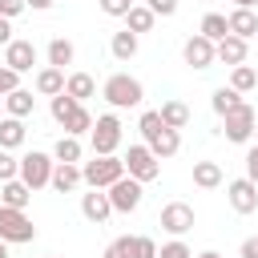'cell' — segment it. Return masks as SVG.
Returning <instances> with one entry per match:
<instances>
[{"label":"cell","mask_w":258,"mask_h":258,"mask_svg":"<svg viewBox=\"0 0 258 258\" xmlns=\"http://www.w3.org/2000/svg\"><path fill=\"white\" fill-rule=\"evenodd\" d=\"M81 214H85V218H89L93 226H101V222H105V218L113 214V206H109V194H105V189H93V185H89V194L81 198Z\"/></svg>","instance_id":"14"},{"label":"cell","mask_w":258,"mask_h":258,"mask_svg":"<svg viewBox=\"0 0 258 258\" xmlns=\"http://www.w3.org/2000/svg\"><path fill=\"white\" fill-rule=\"evenodd\" d=\"M226 32H230V28H226V16H222V12H206V16H202V36H206V40H222Z\"/></svg>","instance_id":"31"},{"label":"cell","mask_w":258,"mask_h":258,"mask_svg":"<svg viewBox=\"0 0 258 258\" xmlns=\"http://www.w3.org/2000/svg\"><path fill=\"white\" fill-rule=\"evenodd\" d=\"M24 8H36V12H44V8H52V0H24Z\"/></svg>","instance_id":"45"},{"label":"cell","mask_w":258,"mask_h":258,"mask_svg":"<svg viewBox=\"0 0 258 258\" xmlns=\"http://www.w3.org/2000/svg\"><path fill=\"white\" fill-rule=\"evenodd\" d=\"M149 8H153V16H173L177 0H149Z\"/></svg>","instance_id":"41"},{"label":"cell","mask_w":258,"mask_h":258,"mask_svg":"<svg viewBox=\"0 0 258 258\" xmlns=\"http://www.w3.org/2000/svg\"><path fill=\"white\" fill-rule=\"evenodd\" d=\"M73 56H77L73 40H64V36H52V40H48V64H52V69H64V64H73Z\"/></svg>","instance_id":"26"},{"label":"cell","mask_w":258,"mask_h":258,"mask_svg":"<svg viewBox=\"0 0 258 258\" xmlns=\"http://www.w3.org/2000/svg\"><path fill=\"white\" fill-rule=\"evenodd\" d=\"M181 56H185L189 69H210V64H214V40H206V36L198 32V36H189V40L181 44Z\"/></svg>","instance_id":"13"},{"label":"cell","mask_w":258,"mask_h":258,"mask_svg":"<svg viewBox=\"0 0 258 258\" xmlns=\"http://www.w3.org/2000/svg\"><path fill=\"white\" fill-rule=\"evenodd\" d=\"M12 89H20V73L8 69V64H0V97H8Z\"/></svg>","instance_id":"38"},{"label":"cell","mask_w":258,"mask_h":258,"mask_svg":"<svg viewBox=\"0 0 258 258\" xmlns=\"http://www.w3.org/2000/svg\"><path fill=\"white\" fill-rule=\"evenodd\" d=\"M117 177H125V161L117 153H93V161L81 165V181L93 189H109Z\"/></svg>","instance_id":"1"},{"label":"cell","mask_w":258,"mask_h":258,"mask_svg":"<svg viewBox=\"0 0 258 258\" xmlns=\"http://www.w3.org/2000/svg\"><path fill=\"white\" fill-rule=\"evenodd\" d=\"M0 202H4V206H16V210H28V202H32V189H28L20 177H12V181H4V189H0Z\"/></svg>","instance_id":"25"},{"label":"cell","mask_w":258,"mask_h":258,"mask_svg":"<svg viewBox=\"0 0 258 258\" xmlns=\"http://www.w3.org/2000/svg\"><path fill=\"white\" fill-rule=\"evenodd\" d=\"M129 258H157V242L145 238V234H133L129 238Z\"/></svg>","instance_id":"34"},{"label":"cell","mask_w":258,"mask_h":258,"mask_svg":"<svg viewBox=\"0 0 258 258\" xmlns=\"http://www.w3.org/2000/svg\"><path fill=\"white\" fill-rule=\"evenodd\" d=\"M4 64L8 69H16V73H32V64H36V44L32 40H8L4 44Z\"/></svg>","instance_id":"10"},{"label":"cell","mask_w":258,"mask_h":258,"mask_svg":"<svg viewBox=\"0 0 258 258\" xmlns=\"http://www.w3.org/2000/svg\"><path fill=\"white\" fill-rule=\"evenodd\" d=\"M153 24H157V16H153L149 4H133V8L125 12V28H129V32H153Z\"/></svg>","instance_id":"21"},{"label":"cell","mask_w":258,"mask_h":258,"mask_svg":"<svg viewBox=\"0 0 258 258\" xmlns=\"http://www.w3.org/2000/svg\"><path fill=\"white\" fill-rule=\"evenodd\" d=\"M254 137H258V117H254Z\"/></svg>","instance_id":"50"},{"label":"cell","mask_w":258,"mask_h":258,"mask_svg":"<svg viewBox=\"0 0 258 258\" xmlns=\"http://www.w3.org/2000/svg\"><path fill=\"white\" fill-rule=\"evenodd\" d=\"M81 153H85V149H81V137H69V133L52 145V157H56V161H81Z\"/></svg>","instance_id":"30"},{"label":"cell","mask_w":258,"mask_h":258,"mask_svg":"<svg viewBox=\"0 0 258 258\" xmlns=\"http://www.w3.org/2000/svg\"><path fill=\"white\" fill-rule=\"evenodd\" d=\"M0 117H4V97H0Z\"/></svg>","instance_id":"49"},{"label":"cell","mask_w":258,"mask_h":258,"mask_svg":"<svg viewBox=\"0 0 258 258\" xmlns=\"http://www.w3.org/2000/svg\"><path fill=\"white\" fill-rule=\"evenodd\" d=\"M194 185L198 189H218L222 185V165L218 161H194Z\"/></svg>","instance_id":"24"},{"label":"cell","mask_w":258,"mask_h":258,"mask_svg":"<svg viewBox=\"0 0 258 258\" xmlns=\"http://www.w3.org/2000/svg\"><path fill=\"white\" fill-rule=\"evenodd\" d=\"M64 93H69V97H77V101L85 105V101L97 93V81H93L89 73H69V77H64Z\"/></svg>","instance_id":"22"},{"label":"cell","mask_w":258,"mask_h":258,"mask_svg":"<svg viewBox=\"0 0 258 258\" xmlns=\"http://www.w3.org/2000/svg\"><path fill=\"white\" fill-rule=\"evenodd\" d=\"M48 185H52L56 194H69V189H77V185H81V165H77V161H56V165H52V177H48Z\"/></svg>","instance_id":"15"},{"label":"cell","mask_w":258,"mask_h":258,"mask_svg":"<svg viewBox=\"0 0 258 258\" xmlns=\"http://www.w3.org/2000/svg\"><path fill=\"white\" fill-rule=\"evenodd\" d=\"M121 161H125V173H129V177H137L141 185H145V181H153V177L161 173V157H157L145 141H141V145H129V153H125Z\"/></svg>","instance_id":"5"},{"label":"cell","mask_w":258,"mask_h":258,"mask_svg":"<svg viewBox=\"0 0 258 258\" xmlns=\"http://www.w3.org/2000/svg\"><path fill=\"white\" fill-rule=\"evenodd\" d=\"M145 145H149L157 157H173V153L181 149V133H177V129H169V125H161V129H157Z\"/></svg>","instance_id":"18"},{"label":"cell","mask_w":258,"mask_h":258,"mask_svg":"<svg viewBox=\"0 0 258 258\" xmlns=\"http://www.w3.org/2000/svg\"><path fill=\"white\" fill-rule=\"evenodd\" d=\"M254 109L246 105V101H238L234 109H226L222 113V133H226V141H234V145H242V141H250L254 137Z\"/></svg>","instance_id":"4"},{"label":"cell","mask_w":258,"mask_h":258,"mask_svg":"<svg viewBox=\"0 0 258 258\" xmlns=\"http://www.w3.org/2000/svg\"><path fill=\"white\" fill-rule=\"evenodd\" d=\"M258 0H234V8H254Z\"/></svg>","instance_id":"46"},{"label":"cell","mask_w":258,"mask_h":258,"mask_svg":"<svg viewBox=\"0 0 258 258\" xmlns=\"http://www.w3.org/2000/svg\"><path fill=\"white\" fill-rule=\"evenodd\" d=\"M20 173V157H12V149H0V181H12Z\"/></svg>","instance_id":"35"},{"label":"cell","mask_w":258,"mask_h":258,"mask_svg":"<svg viewBox=\"0 0 258 258\" xmlns=\"http://www.w3.org/2000/svg\"><path fill=\"white\" fill-rule=\"evenodd\" d=\"M97 4H101V12H105V16H121V20H125V12H129L137 0H97Z\"/></svg>","instance_id":"37"},{"label":"cell","mask_w":258,"mask_h":258,"mask_svg":"<svg viewBox=\"0 0 258 258\" xmlns=\"http://www.w3.org/2000/svg\"><path fill=\"white\" fill-rule=\"evenodd\" d=\"M161 230L173 234V238L189 234V230H194V206H185V202H169V206H161Z\"/></svg>","instance_id":"9"},{"label":"cell","mask_w":258,"mask_h":258,"mask_svg":"<svg viewBox=\"0 0 258 258\" xmlns=\"http://www.w3.org/2000/svg\"><path fill=\"white\" fill-rule=\"evenodd\" d=\"M77 105H81L77 97H69V93H56V97H52V105H48V109H52V121H56V125H64V117H69Z\"/></svg>","instance_id":"33"},{"label":"cell","mask_w":258,"mask_h":258,"mask_svg":"<svg viewBox=\"0 0 258 258\" xmlns=\"http://www.w3.org/2000/svg\"><path fill=\"white\" fill-rule=\"evenodd\" d=\"M246 44H250V40L226 32L222 40H214V60H222V64H230V69H234V64H246V52H250Z\"/></svg>","instance_id":"12"},{"label":"cell","mask_w":258,"mask_h":258,"mask_svg":"<svg viewBox=\"0 0 258 258\" xmlns=\"http://www.w3.org/2000/svg\"><path fill=\"white\" fill-rule=\"evenodd\" d=\"M109 48H113L117 60H133L137 56V32H129V28L125 32H113V44Z\"/></svg>","instance_id":"27"},{"label":"cell","mask_w":258,"mask_h":258,"mask_svg":"<svg viewBox=\"0 0 258 258\" xmlns=\"http://www.w3.org/2000/svg\"><path fill=\"white\" fill-rule=\"evenodd\" d=\"M157 258H194V250H189L181 238H173V242H165V246L157 250Z\"/></svg>","instance_id":"36"},{"label":"cell","mask_w":258,"mask_h":258,"mask_svg":"<svg viewBox=\"0 0 258 258\" xmlns=\"http://www.w3.org/2000/svg\"><path fill=\"white\" fill-rule=\"evenodd\" d=\"M101 97H105L113 109H133V105H141V101H145V89H141V81H137V77H129V73H113V77L105 81Z\"/></svg>","instance_id":"2"},{"label":"cell","mask_w":258,"mask_h":258,"mask_svg":"<svg viewBox=\"0 0 258 258\" xmlns=\"http://www.w3.org/2000/svg\"><path fill=\"white\" fill-rule=\"evenodd\" d=\"M230 89H238V93L258 89V73H254L250 64H234V73H230Z\"/></svg>","instance_id":"29"},{"label":"cell","mask_w":258,"mask_h":258,"mask_svg":"<svg viewBox=\"0 0 258 258\" xmlns=\"http://www.w3.org/2000/svg\"><path fill=\"white\" fill-rule=\"evenodd\" d=\"M24 145V121L20 117H0V149H20Z\"/></svg>","instance_id":"20"},{"label":"cell","mask_w":258,"mask_h":258,"mask_svg":"<svg viewBox=\"0 0 258 258\" xmlns=\"http://www.w3.org/2000/svg\"><path fill=\"white\" fill-rule=\"evenodd\" d=\"M242 258H258V234L242 242Z\"/></svg>","instance_id":"43"},{"label":"cell","mask_w":258,"mask_h":258,"mask_svg":"<svg viewBox=\"0 0 258 258\" xmlns=\"http://www.w3.org/2000/svg\"><path fill=\"white\" fill-rule=\"evenodd\" d=\"M32 89H36L40 97H56V93H64V69H52V64H44V69L32 77Z\"/></svg>","instance_id":"17"},{"label":"cell","mask_w":258,"mask_h":258,"mask_svg":"<svg viewBox=\"0 0 258 258\" xmlns=\"http://www.w3.org/2000/svg\"><path fill=\"white\" fill-rule=\"evenodd\" d=\"M32 109H36V97H32V89H12V93L4 97V113H8V117H20V121H24Z\"/></svg>","instance_id":"19"},{"label":"cell","mask_w":258,"mask_h":258,"mask_svg":"<svg viewBox=\"0 0 258 258\" xmlns=\"http://www.w3.org/2000/svg\"><path fill=\"white\" fill-rule=\"evenodd\" d=\"M89 129H93V113H89L85 105H77V109L64 117V133H69V137H81V133H89Z\"/></svg>","instance_id":"28"},{"label":"cell","mask_w":258,"mask_h":258,"mask_svg":"<svg viewBox=\"0 0 258 258\" xmlns=\"http://www.w3.org/2000/svg\"><path fill=\"white\" fill-rule=\"evenodd\" d=\"M226 28H230L234 36H242V40L258 36V16H254V8H234V12L226 16Z\"/></svg>","instance_id":"16"},{"label":"cell","mask_w":258,"mask_h":258,"mask_svg":"<svg viewBox=\"0 0 258 258\" xmlns=\"http://www.w3.org/2000/svg\"><path fill=\"white\" fill-rule=\"evenodd\" d=\"M238 101H242V93H238V89H230V85H222V89H214V101H210V105H214V113L222 117V113H226V109H234Z\"/></svg>","instance_id":"32"},{"label":"cell","mask_w":258,"mask_h":258,"mask_svg":"<svg viewBox=\"0 0 258 258\" xmlns=\"http://www.w3.org/2000/svg\"><path fill=\"white\" fill-rule=\"evenodd\" d=\"M226 194H230V206H234L238 214H254V210H258V185H254L250 177H234V181L226 185Z\"/></svg>","instance_id":"11"},{"label":"cell","mask_w":258,"mask_h":258,"mask_svg":"<svg viewBox=\"0 0 258 258\" xmlns=\"http://www.w3.org/2000/svg\"><path fill=\"white\" fill-rule=\"evenodd\" d=\"M89 141H93V153H117L121 145V121L117 113H101L89 129Z\"/></svg>","instance_id":"6"},{"label":"cell","mask_w":258,"mask_h":258,"mask_svg":"<svg viewBox=\"0 0 258 258\" xmlns=\"http://www.w3.org/2000/svg\"><path fill=\"white\" fill-rule=\"evenodd\" d=\"M20 12H24V0H0V16H4V20L20 16Z\"/></svg>","instance_id":"40"},{"label":"cell","mask_w":258,"mask_h":258,"mask_svg":"<svg viewBox=\"0 0 258 258\" xmlns=\"http://www.w3.org/2000/svg\"><path fill=\"white\" fill-rule=\"evenodd\" d=\"M105 194H109L113 214H133V210L141 206V194H145V189H141V181H137V177H129V173H125V177H117Z\"/></svg>","instance_id":"8"},{"label":"cell","mask_w":258,"mask_h":258,"mask_svg":"<svg viewBox=\"0 0 258 258\" xmlns=\"http://www.w3.org/2000/svg\"><path fill=\"white\" fill-rule=\"evenodd\" d=\"M0 238H4L8 246H20V242H32V238H36V226H32V218H28L24 210L0 202Z\"/></svg>","instance_id":"3"},{"label":"cell","mask_w":258,"mask_h":258,"mask_svg":"<svg viewBox=\"0 0 258 258\" xmlns=\"http://www.w3.org/2000/svg\"><path fill=\"white\" fill-rule=\"evenodd\" d=\"M52 165H56V161H52L48 153H36V149H32V153H24V157H20V173H16V177H20V181H24V185L36 194L40 185H48Z\"/></svg>","instance_id":"7"},{"label":"cell","mask_w":258,"mask_h":258,"mask_svg":"<svg viewBox=\"0 0 258 258\" xmlns=\"http://www.w3.org/2000/svg\"><path fill=\"white\" fill-rule=\"evenodd\" d=\"M8 40H12V24L0 16V44H8Z\"/></svg>","instance_id":"44"},{"label":"cell","mask_w":258,"mask_h":258,"mask_svg":"<svg viewBox=\"0 0 258 258\" xmlns=\"http://www.w3.org/2000/svg\"><path fill=\"white\" fill-rule=\"evenodd\" d=\"M157 117H161L169 129H185V125H189V105H185V101H161Z\"/></svg>","instance_id":"23"},{"label":"cell","mask_w":258,"mask_h":258,"mask_svg":"<svg viewBox=\"0 0 258 258\" xmlns=\"http://www.w3.org/2000/svg\"><path fill=\"white\" fill-rule=\"evenodd\" d=\"M246 177H250V181L258 185V145H254V149L246 153Z\"/></svg>","instance_id":"42"},{"label":"cell","mask_w":258,"mask_h":258,"mask_svg":"<svg viewBox=\"0 0 258 258\" xmlns=\"http://www.w3.org/2000/svg\"><path fill=\"white\" fill-rule=\"evenodd\" d=\"M198 258H222V254H218V250H202Z\"/></svg>","instance_id":"47"},{"label":"cell","mask_w":258,"mask_h":258,"mask_svg":"<svg viewBox=\"0 0 258 258\" xmlns=\"http://www.w3.org/2000/svg\"><path fill=\"white\" fill-rule=\"evenodd\" d=\"M105 258H129V234H125V238H117V242H109Z\"/></svg>","instance_id":"39"},{"label":"cell","mask_w":258,"mask_h":258,"mask_svg":"<svg viewBox=\"0 0 258 258\" xmlns=\"http://www.w3.org/2000/svg\"><path fill=\"white\" fill-rule=\"evenodd\" d=\"M0 258H8V242L4 238H0Z\"/></svg>","instance_id":"48"}]
</instances>
